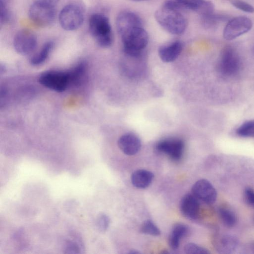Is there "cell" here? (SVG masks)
Instances as JSON below:
<instances>
[{
  "label": "cell",
  "mask_w": 254,
  "mask_h": 254,
  "mask_svg": "<svg viewBox=\"0 0 254 254\" xmlns=\"http://www.w3.org/2000/svg\"><path fill=\"white\" fill-rule=\"evenodd\" d=\"M125 54L131 57L141 55L148 42V35L143 25L128 28L119 34Z\"/></svg>",
  "instance_id": "6da1fadb"
},
{
  "label": "cell",
  "mask_w": 254,
  "mask_h": 254,
  "mask_svg": "<svg viewBox=\"0 0 254 254\" xmlns=\"http://www.w3.org/2000/svg\"><path fill=\"white\" fill-rule=\"evenodd\" d=\"M154 17L161 27L173 35L183 34L187 27V20L180 11L163 5L155 11Z\"/></svg>",
  "instance_id": "7a4b0ae2"
},
{
  "label": "cell",
  "mask_w": 254,
  "mask_h": 254,
  "mask_svg": "<svg viewBox=\"0 0 254 254\" xmlns=\"http://www.w3.org/2000/svg\"><path fill=\"white\" fill-rule=\"evenodd\" d=\"M90 33L97 44L102 48L110 47L113 42V33L108 17L101 13L90 15L88 21Z\"/></svg>",
  "instance_id": "3957f363"
},
{
  "label": "cell",
  "mask_w": 254,
  "mask_h": 254,
  "mask_svg": "<svg viewBox=\"0 0 254 254\" xmlns=\"http://www.w3.org/2000/svg\"><path fill=\"white\" fill-rule=\"evenodd\" d=\"M84 20V11L76 3H69L64 6L59 14L61 26L66 31H74L82 25Z\"/></svg>",
  "instance_id": "277c9868"
},
{
  "label": "cell",
  "mask_w": 254,
  "mask_h": 254,
  "mask_svg": "<svg viewBox=\"0 0 254 254\" xmlns=\"http://www.w3.org/2000/svg\"><path fill=\"white\" fill-rule=\"evenodd\" d=\"M217 69L224 76H233L240 70L241 62L237 51L230 46H225L222 50Z\"/></svg>",
  "instance_id": "5b68a950"
},
{
  "label": "cell",
  "mask_w": 254,
  "mask_h": 254,
  "mask_svg": "<svg viewBox=\"0 0 254 254\" xmlns=\"http://www.w3.org/2000/svg\"><path fill=\"white\" fill-rule=\"evenodd\" d=\"M39 82L52 90L62 92L72 83L70 71L48 70L43 72L39 77Z\"/></svg>",
  "instance_id": "8992f818"
},
{
  "label": "cell",
  "mask_w": 254,
  "mask_h": 254,
  "mask_svg": "<svg viewBox=\"0 0 254 254\" xmlns=\"http://www.w3.org/2000/svg\"><path fill=\"white\" fill-rule=\"evenodd\" d=\"M163 6L176 10H190L200 16L214 12V5L206 0H166Z\"/></svg>",
  "instance_id": "52a82bcc"
},
{
  "label": "cell",
  "mask_w": 254,
  "mask_h": 254,
  "mask_svg": "<svg viewBox=\"0 0 254 254\" xmlns=\"http://www.w3.org/2000/svg\"><path fill=\"white\" fill-rule=\"evenodd\" d=\"M253 22L245 16H238L230 18L223 29V36L226 40H234L251 30Z\"/></svg>",
  "instance_id": "ba28073f"
},
{
  "label": "cell",
  "mask_w": 254,
  "mask_h": 254,
  "mask_svg": "<svg viewBox=\"0 0 254 254\" xmlns=\"http://www.w3.org/2000/svg\"><path fill=\"white\" fill-rule=\"evenodd\" d=\"M28 15L35 24L47 26L52 24L55 19V7L34 2L29 9Z\"/></svg>",
  "instance_id": "9c48e42d"
},
{
  "label": "cell",
  "mask_w": 254,
  "mask_h": 254,
  "mask_svg": "<svg viewBox=\"0 0 254 254\" xmlns=\"http://www.w3.org/2000/svg\"><path fill=\"white\" fill-rule=\"evenodd\" d=\"M13 43L17 53L22 55H27L32 53L36 48L37 39L32 31L23 29L16 33Z\"/></svg>",
  "instance_id": "30bf717a"
},
{
  "label": "cell",
  "mask_w": 254,
  "mask_h": 254,
  "mask_svg": "<svg viewBox=\"0 0 254 254\" xmlns=\"http://www.w3.org/2000/svg\"><path fill=\"white\" fill-rule=\"evenodd\" d=\"M184 142L178 138L166 139L160 141L156 145V150L167 154L174 161L179 160L184 150Z\"/></svg>",
  "instance_id": "8fae6325"
},
{
  "label": "cell",
  "mask_w": 254,
  "mask_h": 254,
  "mask_svg": "<svg viewBox=\"0 0 254 254\" xmlns=\"http://www.w3.org/2000/svg\"><path fill=\"white\" fill-rule=\"evenodd\" d=\"M192 193L198 199L207 204H212L217 198V191L213 186L207 180L196 182L191 188Z\"/></svg>",
  "instance_id": "7c38bea8"
},
{
  "label": "cell",
  "mask_w": 254,
  "mask_h": 254,
  "mask_svg": "<svg viewBox=\"0 0 254 254\" xmlns=\"http://www.w3.org/2000/svg\"><path fill=\"white\" fill-rule=\"evenodd\" d=\"M180 210L186 218L196 219L199 214V203L198 199L192 193L187 194L183 196L180 202Z\"/></svg>",
  "instance_id": "4fadbf2b"
},
{
  "label": "cell",
  "mask_w": 254,
  "mask_h": 254,
  "mask_svg": "<svg viewBox=\"0 0 254 254\" xmlns=\"http://www.w3.org/2000/svg\"><path fill=\"white\" fill-rule=\"evenodd\" d=\"M142 24L141 19L137 14L128 10L121 12L116 19V26L119 34L129 28L143 25Z\"/></svg>",
  "instance_id": "5bb4252c"
},
{
  "label": "cell",
  "mask_w": 254,
  "mask_h": 254,
  "mask_svg": "<svg viewBox=\"0 0 254 254\" xmlns=\"http://www.w3.org/2000/svg\"><path fill=\"white\" fill-rule=\"evenodd\" d=\"M120 149L127 155L136 154L141 146L140 139L132 133H126L121 136L118 140Z\"/></svg>",
  "instance_id": "9a60e30c"
},
{
  "label": "cell",
  "mask_w": 254,
  "mask_h": 254,
  "mask_svg": "<svg viewBox=\"0 0 254 254\" xmlns=\"http://www.w3.org/2000/svg\"><path fill=\"white\" fill-rule=\"evenodd\" d=\"M182 49V43L178 40L175 41L160 47L158 50V54L163 62H172L178 58Z\"/></svg>",
  "instance_id": "2e32d148"
},
{
  "label": "cell",
  "mask_w": 254,
  "mask_h": 254,
  "mask_svg": "<svg viewBox=\"0 0 254 254\" xmlns=\"http://www.w3.org/2000/svg\"><path fill=\"white\" fill-rule=\"evenodd\" d=\"M229 19L230 17L227 15L216 13L213 12L201 15L200 22L202 26L205 29L209 30H215L220 23L227 22Z\"/></svg>",
  "instance_id": "e0dca14e"
},
{
  "label": "cell",
  "mask_w": 254,
  "mask_h": 254,
  "mask_svg": "<svg viewBox=\"0 0 254 254\" xmlns=\"http://www.w3.org/2000/svg\"><path fill=\"white\" fill-rule=\"evenodd\" d=\"M153 174L147 170L139 169L135 171L131 176L132 184L138 189H145L151 183Z\"/></svg>",
  "instance_id": "ac0fdd59"
},
{
  "label": "cell",
  "mask_w": 254,
  "mask_h": 254,
  "mask_svg": "<svg viewBox=\"0 0 254 254\" xmlns=\"http://www.w3.org/2000/svg\"><path fill=\"white\" fill-rule=\"evenodd\" d=\"M189 228L185 224L177 223L173 227L169 238V244L174 250L177 249L182 238L187 236L189 233Z\"/></svg>",
  "instance_id": "d6986e66"
},
{
  "label": "cell",
  "mask_w": 254,
  "mask_h": 254,
  "mask_svg": "<svg viewBox=\"0 0 254 254\" xmlns=\"http://www.w3.org/2000/svg\"><path fill=\"white\" fill-rule=\"evenodd\" d=\"M238 244V240L236 237L225 235L220 237L216 242L217 250L220 253L230 254L237 249Z\"/></svg>",
  "instance_id": "ffe728a7"
},
{
  "label": "cell",
  "mask_w": 254,
  "mask_h": 254,
  "mask_svg": "<svg viewBox=\"0 0 254 254\" xmlns=\"http://www.w3.org/2000/svg\"><path fill=\"white\" fill-rule=\"evenodd\" d=\"M54 47V43L52 41L46 42L40 51L35 54L30 60V63L33 65L42 64L48 58Z\"/></svg>",
  "instance_id": "44dd1931"
},
{
  "label": "cell",
  "mask_w": 254,
  "mask_h": 254,
  "mask_svg": "<svg viewBox=\"0 0 254 254\" xmlns=\"http://www.w3.org/2000/svg\"><path fill=\"white\" fill-rule=\"evenodd\" d=\"M220 219L225 226L232 227L237 223V217L235 213L230 208L222 206L219 209Z\"/></svg>",
  "instance_id": "7402d4cb"
},
{
  "label": "cell",
  "mask_w": 254,
  "mask_h": 254,
  "mask_svg": "<svg viewBox=\"0 0 254 254\" xmlns=\"http://www.w3.org/2000/svg\"><path fill=\"white\" fill-rule=\"evenodd\" d=\"M237 134L243 137H254V119L245 122L236 130Z\"/></svg>",
  "instance_id": "603a6c76"
},
{
  "label": "cell",
  "mask_w": 254,
  "mask_h": 254,
  "mask_svg": "<svg viewBox=\"0 0 254 254\" xmlns=\"http://www.w3.org/2000/svg\"><path fill=\"white\" fill-rule=\"evenodd\" d=\"M140 231L142 233L152 236H157L160 235L159 229L150 220H147L142 223Z\"/></svg>",
  "instance_id": "cb8c5ba5"
},
{
  "label": "cell",
  "mask_w": 254,
  "mask_h": 254,
  "mask_svg": "<svg viewBox=\"0 0 254 254\" xmlns=\"http://www.w3.org/2000/svg\"><path fill=\"white\" fill-rule=\"evenodd\" d=\"M9 3L0 0V22L1 25L7 23L10 19L11 13Z\"/></svg>",
  "instance_id": "d4e9b609"
},
{
  "label": "cell",
  "mask_w": 254,
  "mask_h": 254,
  "mask_svg": "<svg viewBox=\"0 0 254 254\" xmlns=\"http://www.w3.org/2000/svg\"><path fill=\"white\" fill-rule=\"evenodd\" d=\"M184 252L189 254H208V250L194 243L187 244L184 247Z\"/></svg>",
  "instance_id": "484cf974"
},
{
  "label": "cell",
  "mask_w": 254,
  "mask_h": 254,
  "mask_svg": "<svg viewBox=\"0 0 254 254\" xmlns=\"http://www.w3.org/2000/svg\"><path fill=\"white\" fill-rule=\"evenodd\" d=\"M231 4L237 9L247 13H254V6L243 0H231Z\"/></svg>",
  "instance_id": "4316f807"
},
{
  "label": "cell",
  "mask_w": 254,
  "mask_h": 254,
  "mask_svg": "<svg viewBox=\"0 0 254 254\" xmlns=\"http://www.w3.org/2000/svg\"><path fill=\"white\" fill-rule=\"evenodd\" d=\"M244 198L246 202L254 208V190L250 188H246L244 192Z\"/></svg>",
  "instance_id": "83f0119b"
},
{
  "label": "cell",
  "mask_w": 254,
  "mask_h": 254,
  "mask_svg": "<svg viewBox=\"0 0 254 254\" xmlns=\"http://www.w3.org/2000/svg\"><path fill=\"white\" fill-rule=\"evenodd\" d=\"M97 223L99 229L101 231H105L109 227L110 219L106 214H101L98 219Z\"/></svg>",
  "instance_id": "f1b7e54d"
},
{
  "label": "cell",
  "mask_w": 254,
  "mask_h": 254,
  "mask_svg": "<svg viewBox=\"0 0 254 254\" xmlns=\"http://www.w3.org/2000/svg\"><path fill=\"white\" fill-rule=\"evenodd\" d=\"M65 251L66 253H78L79 248L77 245L70 241L67 244Z\"/></svg>",
  "instance_id": "f546056e"
},
{
  "label": "cell",
  "mask_w": 254,
  "mask_h": 254,
  "mask_svg": "<svg viewBox=\"0 0 254 254\" xmlns=\"http://www.w3.org/2000/svg\"><path fill=\"white\" fill-rule=\"evenodd\" d=\"M34 2L55 7L59 0H33Z\"/></svg>",
  "instance_id": "4dcf8cb0"
},
{
  "label": "cell",
  "mask_w": 254,
  "mask_h": 254,
  "mask_svg": "<svg viewBox=\"0 0 254 254\" xmlns=\"http://www.w3.org/2000/svg\"><path fill=\"white\" fill-rule=\"evenodd\" d=\"M128 253H130V254H138L139 253V252H137V251H135V250H131V252H129Z\"/></svg>",
  "instance_id": "1f68e13d"
},
{
  "label": "cell",
  "mask_w": 254,
  "mask_h": 254,
  "mask_svg": "<svg viewBox=\"0 0 254 254\" xmlns=\"http://www.w3.org/2000/svg\"><path fill=\"white\" fill-rule=\"evenodd\" d=\"M134 1H146L148 0H131Z\"/></svg>",
  "instance_id": "d6a6232c"
},
{
  "label": "cell",
  "mask_w": 254,
  "mask_h": 254,
  "mask_svg": "<svg viewBox=\"0 0 254 254\" xmlns=\"http://www.w3.org/2000/svg\"><path fill=\"white\" fill-rule=\"evenodd\" d=\"M253 51H254V48H253Z\"/></svg>",
  "instance_id": "836d02e7"
}]
</instances>
